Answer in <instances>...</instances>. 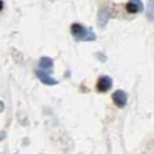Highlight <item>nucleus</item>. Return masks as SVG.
I'll use <instances>...</instances> for the list:
<instances>
[{"label":"nucleus","instance_id":"nucleus-5","mask_svg":"<svg viewBox=\"0 0 154 154\" xmlns=\"http://www.w3.org/2000/svg\"><path fill=\"white\" fill-rule=\"evenodd\" d=\"M143 9H144V5H143L141 0H130L126 5V11L132 14L141 12Z\"/></svg>","mask_w":154,"mask_h":154},{"label":"nucleus","instance_id":"nucleus-3","mask_svg":"<svg viewBox=\"0 0 154 154\" xmlns=\"http://www.w3.org/2000/svg\"><path fill=\"white\" fill-rule=\"evenodd\" d=\"M36 75L38 77V79L44 84V85L54 86L58 84V80L52 78L50 74H48L46 71H44V69H37V71H36Z\"/></svg>","mask_w":154,"mask_h":154},{"label":"nucleus","instance_id":"nucleus-1","mask_svg":"<svg viewBox=\"0 0 154 154\" xmlns=\"http://www.w3.org/2000/svg\"><path fill=\"white\" fill-rule=\"evenodd\" d=\"M71 32L79 41H86V42H88V41H93V39L96 38L95 34L92 30H89L88 28L84 27L80 23H73L71 26Z\"/></svg>","mask_w":154,"mask_h":154},{"label":"nucleus","instance_id":"nucleus-6","mask_svg":"<svg viewBox=\"0 0 154 154\" xmlns=\"http://www.w3.org/2000/svg\"><path fill=\"white\" fill-rule=\"evenodd\" d=\"M109 17H110V14L107 9H101L99 12V16H97V22H99V26L101 28L104 27L107 22H108Z\"/></svg>","mask_w":154,"mask_h":154},{"label":"nucleus","instance_id":"nucleus-7","mask_svg":"<svg viewBox=\"0 0 154 154\" xmlns=\"http://www.w3.org/2000/svg\"><path fill=\"white\" fill-rule=\"evenodd\" d=\"M54 66V60L50 57H42L39 59V67L44 71H48Z\"/></svg>","mask_w":154,"mask_h":154},{"label":"nucleus","instance_id":"nucleus-2","mask_svg":"<svg viewBox=\"0 0 154 154\" xmlns=\"http://www.w3.org/2000/svg\"><path fill=\"white\" fill-rule=\"evenodd\" d=\"M112 87V79L108 75H103L100 77L96 84V88L99 92H108L109 89Z\"/></svg>","mask_w":154,"mask_h":154},{"label":"nucleus","instance_id":"nucleus-4","mask_svg":"<svg viewBox=\"0 0 154 154\" xmlns=\"http://www.w3.org/2000/svg\"><path fill=\"white\" fill-rule=\"evenodd\" d=\"M112 101L118 108H123L128 103V95L123 91H116L112 94Z\"/></svg>","mask_w":154,"mask_h":154},{"label":"nucleus","instance_id":"nucleus-8","mask_svg":"<svg viewBox=\"0 0 154 154\" xmlns=\"http://www.w3.org/2000/svg\"><path fill=\"white\" fill-rule=\"evenodd\" d=\"M147 14L151 19L154 17V0H151V2L148 4V11H147Z\"/></svg>","mask_w":154,"mask_h":154}]
</instances>
